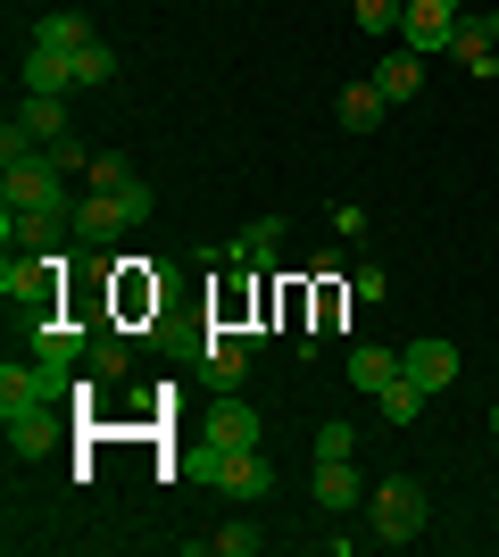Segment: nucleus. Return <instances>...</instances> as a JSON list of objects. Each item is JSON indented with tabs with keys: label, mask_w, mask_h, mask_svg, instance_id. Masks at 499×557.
I'll use <instances>...</instances> for the list:
<instances>
[{
	"label": "nucleus",
	"mask_w": 499,
	"mask_h": 557,
	"mask_svg": "<svg viewBox=\"0 0 499 557\" xmlns=\"http://www.w3.org/2000/svg\"><path fill=\"white\" fill-rule=\"evenodd\" d=\"M42 159L59 166V175H84V166H92L100 150H92V141H75V134H59V141H50V150H42Z\"/></svg>",
	"instance_id": "bb28decb"
},
{
	"label": "nucleus",
	"mask_w": 499,
	"mask_h": 557,
	"mask_svg": "<svg viewBox=\"0 0 499 557\" xmlns=\"http://www.w3.org/2000/svg\"><path fill=\"white\" fill-rule=\"evenodd\" d=\"M0 433H9V449H17V458H42V449L59 442V408H25V417H0Z\"/></svg>",
	"instance_id": "2eb2a0df"
},
{
	"label": "nucleus",
	"mask_w": 499,
	"mask_h": 557,
	"mask_svg": "<svg viewBox=\"0 0 499 557\" xmlns=\"http://www.w3.org/2000/svg\"><path fill=\"white\" fill-rule=\"evenodd\" d=\"M125 184H134V159H117V150H100L84 166V191H125Z\"/></svg>",
	"instance_id": "b1692460"
},
{
	"label": "nucleus",
	"mask_w": 499,
	"mask_h": 557,
	"mask_svg": "<svg viewBox=\"0 0 499 557\" xmlns=\"http://www.w3.org/2000/svg\"><path fill=\"white\" fill-rule=\"evenodd\" d=\"M450 50H458V59H466V67H475V75H499V42H491V25H475V17H458Z\"/></svg>",
	"instance_id": "aec40b11"
},
{
	"label": "nucleus",
	"mask_w": 499,
	"mask_h": 557,
	"mask_svg": "<svg viewBox=\"0 0 499 557\" xmlns=\"http://www.w3.org/2000/svg\"><path fill=\"white\" fill-rule=\"evenodd\" d=\"M441 9H466V0H441Z\"/></svg>",
	"instance_id": "2f4dec72"
},
{
	"label": "nucleus",
	"mask_w": 499,
	"mask_h": 557,
	"mask_svg": "<svg viewBox=\"0 0 499 557\" xmlns=\"http://www.w3.org/2000/svg\"><path fill=\"white\" fill-rule=\"evenodd\" d=\"M375 84H383V100H391V109H400V100H416V92H425V59H416V50H391V59H383V67H375Z\"/></svg>",
	"instance_id": "f3484780"
},
{
	"label": "nucleus",
	"mask_w": 499,
	"mask_h": 557,
	"mask_svg": "<svg viewBox=\"0 0 499 557\" xmlns=\"http://www.w3.org/2000/svg\"><path fill=\"white\" fill-rule=\"evenodd\" d=\"M316 458H358V433L350 424H316Z\"/></svg>",
	"instance_id": "c85d7f7f"
},
{
	"label": "nucleus",
	"mask_w": 499,
	"mask_h": 557,
	"mask_svg": "<svg viewBox=\"0 0 499 557\" xmlns=\"http://www.w3.org/2000/svg\"><path fill=\"white\" fill-rule=\"evenodd\" d=\"M84 367H92L100 383H117V374L134 367V349H125V333H92V349H84Z\"/></svg>",
	"instance_id": "5701e85b"
},
{
	"label": "nucleus",
	"mask_w": 499,
	"mask_h": 557,
	"mask_svg": "<svg viewBox=\"0 0 499 557\" xmlns=\"http://www.w3.org/2000/svg\"><path fill=\"white\" fill-rule=\"evenodd\" d=\"M491 433H499V408H491Z\"/></svg>",
	"instance_id": "473e14b6"
},
{
	"label": "nucleus",
	"mask_w": 499,
	"mask_h": 557,
	"mask_svg": "<svg viewBox=\"0 0 499 557\" xmlns=\"http://www.w3.org/2000/svg\"><path fill=\"white\" fill-rule=\"evenodd\" d=\"M266 442V424L250 399H216V417H209V449H259Z\"/></svg>",
	"instance_id": "ddd939ff"
},
{
	"label": "nucleus",
	"mask_w": 499,
	"mask_h": 557,
	"mask_svg": "<svg viewBox=\"0 0 499 557\" xmlns=\"http://www.w3.org/2000/svg\"><path fill=\"white\" fill-rule=\"evenodd\" d=\"M400 374H408V383H425V392H450V383H458V342L416 333V342L400 349Z\"/></svg>",
	"instance_id": "423d86ee"
},
{
	"label": "nucleus",
	"mask_w": 499,
	"mask_h": 557,
	"mask_svg": "<svg viewBox=\"0 0 499 557\" xmlns=\"http://www.w3.org/2000/svg\"><path fill=\"white\" fill-rule=\"evenodd\" d=\"M59 275H67V258H59V250H9V258H0V300L25 308V317H50Z\"/></svg>",
	"instance_id": "f03ea898"
},
{
	"label": "nucleus",
	"mask_w": 499,
	"mask_h": 557,
	"mask_svg": "<svg viewBox=\"0 0 499 557\" xmlns=\"http://www.w3.org/2000/svg\"><path fill=\"white\" fill-rule=\"evenodd\" d=\"M59 233H75V216H42V209H0V242H9V250H59Z\"/></svg>",
	"instance_id": "9d476101"
},
{
	"label": "nucleus",
	"mask_w": 499,
	"mask_h": 557,
	"mask_svg": "<svg viewBox=\"0 0 499 557\" xmlns=\"http://www.w3.org/2000/svg\"><path fill=\"white\" fill-rule=\"evenodd\" d=\"M483 25H491V42H499V9H491V17H483Z\"/></svg>",
	"instance_id": "7c9ffc66"
},
{
	"label": "nucleus",
	"mask_w": 499,
	"mask_h": 557,
	"mask_svg": "<svg viewBox=\"0 0 499 557\" xmlns=\"http://www.w3.org/2000/svg\"><path fill=\"white\" fill-rule=\"evenodd\" d=\"M0 209H42V216H75V200H67V175L34 150V159H17V166H0Z\"/></svg>",
	"instance_id": "39448f33"
},
{
	"label": "nucleus",
	"mask_w": 499,
	"mask_h": 557,
	"mask_svg": "<svg viewBox=\"0 0 499 557\" xmlns=\"http://www.w3.org/2000/svg\"><path fill=\"white\" fill-rule=\"evenodd\" d=\"M200 374H209L216 392H234L241 374H250V333H209L200 342Z\"/></svg>",
	"instance_id": "f8f14e48"
},
{
	"label": "nucleus",
	"mask_w": 499,
	"mask_h": 557,
	"mask_svg": "<svg viewBox=\"0 0 499 557\" xmlns=\"http://www.w3.org/2000/svg\"><path fill=\"white\" fill-rule=\"evenodd\" d=\"M391 374H400V349H350V383H358L366 399H375Z\"/></svg>",
	"instance_id": "412c9836"
},
{
	"label": "nucleus",
	"mask_w": 499,
	"mask_h": 557,
	"mask_svg": "<svg viewBox=\"0 0 499 557\" xmlns=\"http://www.w3.org/2000/svg\"><path fill=\"white\" fill-rule=\"evenodd\" d=\"M84 349H92V333L67 325L59 308H50V317H34V358H50V367H84Z\"/></svg>",
	"instance_id": "9b49d317"
},
{
	"label": "nucleus",
	"mask_w": 499,
	"mask_h": 557,
	"mask_svg": "<svg viewBox=\"0 0 499 557\" xmlns=\"http://www.w3.org/2000/svg\"><path fill=\"white\" fill-rule=\"evenodd\" d=\"M34 150H42V141L25 134L17 116H9V125H0V166H17V159H34Z\"/></svg>",
	"instance_id": "cd10ccee"
},
{
	"label": "nucleus",
	"mask_w": 499,
	"mask_h": 557,
	"mask_svg": "<svg viewBox=\"0 0 499 557\" xmlns=\"http://www.w3.org/2000/svg\"><path fill=\"white\" fill-rule=\"evenodd\" d=\"M75 67H84V92H100V84H117V50L92 42V50H75Z\"/></svg>",
	"instance_id": "393cba45"
},
{
	"label": "nucleus",
	"mask_w": 499,
	"mask_h": 557,
	"mask_svg": "<svg viewBox=\"0 0 499 557\" xmlns=\"http://www.w3.org/2000/svg\"><path fill=\"white\" fill-rule=\"evenodd\" d=\"M34 42H50V50H92L100 34H92V17H75V9H50V17L34 25Z\"/></svg>",
	"instance_id": "6ab92c4d"
},
{
	"label": "nucleus",
	"mask_w": 499,
	"mask_h": 557,
	"mask_svg": "<svg viewBox=\"0 0 499 557\" xmlns=\"http://www.w3.org/2000/svg\"><path fill=\"white\" fill-rule=\"evenodd\" d=\"M333 116H341L350 134H375L383 116H391V100H383V84H375V75H358V84H341V100H333Z\"/></svg>",
	"instance_id": "4468645a"
},
{
	"label": "nucleus",
	"mask_w": 499,
	"mask_h": 557,
	"mask_svg": "<svg viewBox=\"0 0 499 557\" xmlns=\"http://www.w3.org/2000/svg\"><path fill=\"white\" fill-rule=\"evenodd\" d=\"M433 524V499L416 474H383L375 491H366V541H383V549H408V541H425Z\"/></svg>",
	"instance_id": "f257e3e1"
},
{
	"label": "nucleus",
	"mask_w": 499,
	"mask_h": 557,
	"mask_svg": "<svg viewBox=\"0 0 499 557\" xmlns=\"http://www.w3.org/2000/svg\"><path fill=\"white\" fill-rule=\"evenodd\" d=\"M159 209V191L134 175L125 191H84L75 200V242H109V233H125V225H142V216Z\"/></svg>",
	"instance_id": "20e7f679"
},
{
	"label": "nucleus",
	"mask_w": 499,
	"mask_h": 557,
	"mask_svg": "<svg viewBox=\"0 0 499 557\" xmlns=\"http://www.w3.org/2000/svg\"><path fill=\"white\" fill-rule=\"evenodd\" d=\"M17 125L50 150V141L67 134V92H25V100H17Z\"/></svg>",
	"instance_id": "dca6fc26"
},
{
	"label": "nucleus",
	"mask_w": 499,
	"mask_h": 557,
	"mask_svg": "<svg viewBox=\"0 0 499 557\" xmlns=\"http://www.w3.org/2000/svg\"><path fill=\"white\" fill-rule=\"evenodd\" d=\"M400 9L408 0H350V17L366 25V34H400Z\"/></svg>",
	"instance_id": "a878e982"
},
{
	"label": "nucleus",
	"mask_w": 499,
	"mask_h": 557,
	"mask_svg": "<svg viewBox=\"0 0 499 557\" xmlns=\"http://www.w3.org/2000/svg\"><path fill=\"white\" fill-rule=\"evenodd\" d=\"M333 233H350V242H358V233H366V209H358V200H341V209H333Z\"/></svg>",
	"instance_id": "c756f323"
},
{
	"label": "nucleus",
	"mask_w": 499,
	"mask_h": 557,
	"mask_svg": "<svg viewBox=\"0 0 499 557\" xmlns=\"http://www.w3.org/2000/svg\"><path fill=\"white\" fill-rule=\"evenodd\" d=\"M375 399H383V424H416V408H425L433 392H425V383H408V374H391Z\"/></svg>",
	"instance_id": "4be33fe9"
},
{
	"label": "nucleus",
	"mask_w": 499,
	"mask_h": 557,
	"mask_svg": "<svg viewBox=\"0 0 499 557\" xmlns=\"http://www.w3.org/2000/svg\"><path fill=\"white\" fill-rule=\"evenodd\" d=\"M450 34H458V9H441V0H408L400 9V42L416 50V59L450 50Z\"/></svg>",
	"instance_id": "6e6552de"
},
{
	"label": "nucleus",
	"mask_w": 499,
	"mask_h": 557,
	"mask_svg": "<svg viewBox=\"0 0 499 557\" xmlns=\"http://www.w3.org/2000/svg\"><path fill=\"white\" fill-rule=\"evenodd\" d=\"M191 549H200V557H259L266 549V533H259V524H250V516H234V524H216V533H200V541H191Z\"/></svg>",
	"instance_id": "a211bd4d"
},
{
	"label": "nucleus",
	"mask_w": 499,
	"mask_h": 557,
	"mask_svg": "<svg viewBox=\"0 0 499 557\" xmlns=\"http://www.w3.org/2000/svg\"><path fill=\"white\" fill-rule=\"evenodd\" d=\"M17 75H25V92H84V67H75V50H50V42H25Z\"/></svg>",
	"instance_id": "0eeeda50"
},
{
	"label": "nucleus",
	"mask_w": 499,
	"mask_h": 557,
	"mask_svg": "<svg viewBox=\"0 0 499 557\" xmlns=\"http://www.w3.org/2000/svg\"><path fill=\"white\" fill-rule=\"evenodd\" d=\"M191 474H200L216 499H234V508H259L266 491H275V466H266L259 449H200V466H191Z\"/></svg>",
	"instance_id": "7ed1b4c3"
},
{
	"label": "nucleus",
	"mask_w": 499,
	"mask_h": 557,
	"mask_svg": "<svg viewBox=\"0 0 499 557\" xmlns=\"http://www.w3.org/2000/svg\"><path fill=\"white\" fill-rule=\"evenodd\" d=\"M309 499L325 516H350L358 499H366V483H358V466L350 458H316V474H309Z\"/></svg>",
	"instance_id": "1a4fd4ad"
}]
</instances>
